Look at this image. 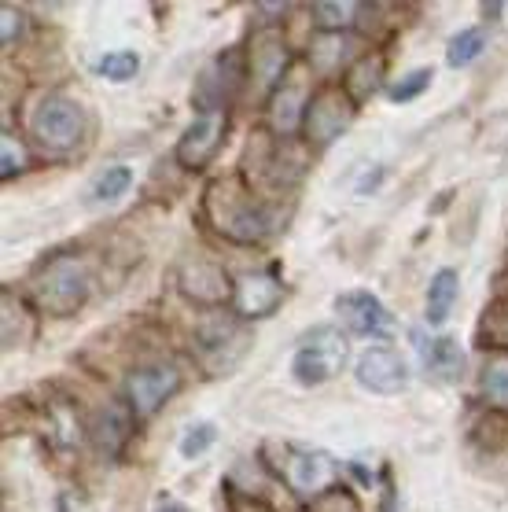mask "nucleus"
<instances>
[{
	"mask_svg": "<svg viewBox=\"0 0 508 512\" xmlns=\"http://www.w3.org/2000/svg\"><path fill=\"white\" fill-rule=\"evenodd\" d=\"M207 214L210 225L225 240H236V244H254V240H262L269 233V210L236 181H218L210 188Z\"/></svg>",
	"mask_w": 508,
	"mask_h": 512,
	"instance_id": "nucleus-1",
	"label": "nucleus"
},
{
	"mask_svg": "<svg viewBox=\"0 0 508 512\" xmlns=\"http://www.w3.org/2000/svg\"><path fill=\"white\" fill-rule=\"evenodd\" d=\"M93 295V269L89 258L70 251V255L48 258L34 277V299L48 314H74L85 299Z\"/></svg>",
	"mask_w": 508,
	"mask_h": 512,
	"instance_id": "nucleus-2",
	"label": "nucleus"
},
{
	"mask_svg": "<svg viewBox=\"0 0 508 512\" xmlns=\"http://www.w3.org/2000/svg\"><path fill=\"white\" fill-rule=\"evenodd\" d=\"M347 365V339L332 332V328H313L310 336L302 339L291 361V373L302 387H317L324 380L339 376V369Z\"/></svg>",
	"mask_w": 508,
	"mask_h": 512,
	"instance_id": "nucleus-3",
	"label": "nucleus"
},
{
	"mask_svg": "<svg viewBox=\"0 0 508 512\" xmlns=\"http://www.w3.org/2000/svg\"><path fill=\"white\" fill-rule=\"evenodd\" d=\"M34 137L48 152H70L85 137V111L78 100L63 93L41 100V107L34 111Z\"/></svg>",
	"mask_w": 508,
	"mask_h": 512,
	"instance_id": "nucleus-4",
	"label": "nucleus"
},
{
	"mask_svg": "<svg viewBox=\"0 0 508 512\" xmlns=\"http://www.w3.org/2000/svg\"><path fill=\"white\" fill-rule=\"evenodd\" d=\"M177 384H181V373L174 365H144L126 376V402L140 420L155 417L166 406V398L177 391Z\"/></svg>",
	"mask_w": 508,
	"mask_h": 512,
	"instance_id": "nucleus-5",
	"label": "nucleus"
},
{
	"mask_svg": "<svg viewBox=\"0 0 508 512\" xmlns=\"http://www.w3.org/2000/svg\"><path fill=\"white\" fill-rule=\"evenodd\" d=\"M358 384L372 395H398L409 384L402 354L391 347H369L358 361Z\"/></svg>",
	"mask_w": 508,
	"mask_h": 512,
	"instance_id": "nucleus-6",
	"label": "nucleus"
},
{
	"mask_svg": "<svg viewBox=\"0 0 508 512\" xmlns=\"http://www.w3.org/2000/svg\"><path fill=\"white\" fill-rule=\"evenodd\" d=\"M335 314L343 317V325H347L350 332H358V336L383 339V336H391V328H394V317L387 314V306H383L372 291H347V295H339Z\"/></svg>",
	"mask_w": 508,
	"mask_h": 512,
	"instance_id": "nucleus-7",
	"label": "nucleus"
},
{
	"mask_svg": "<svg viewBox=\"0 0 508 512\" xmlns=\"http://www.w3.org/2000/svg\"><path fill=\"white\" fill-rule=\"evenodd\" d=\"M302 122H306V133H310L313 144H332V140H339L350 129L354 107H350L347 96L332 89V93L313 96Z\"/></svg>",
	"mask_w": 508,
	"mask_h": 512,
	"instance_id": "nucleus-8",
	"label": "nucleus"
},
{
	"mask_svg": "<svg viewBox=\"0 0 508 512\" xmlns=\"http://www.w3.org/2000/svg\"><path fill=\"white\" fill-rule=\"evenodd\" d=\"M221 137H225V115L221 111H207L199 115L192 126L185 129V137L177 144V159L188 166V170H199L207 166V159L218 152Z\"/></svg>",
	"mask_w": 508,
	"mask_h": 512,
	"instance_id": "nucleus-9",
	"label": "nucleus"
},
{
	"mask_svg": "<svg viewBox=\"0 0 508 512\" xmlns=\"http://www.w3.org/2000/svg\"><path fill=\"white\" fill-rule=\"evenodd\" d=\"M284 479L288 487L302 498H313L335 483V465L332 457L321 454V450H302V454H291L288 465H284Z\"/></svg>",
	"mask_w": 508,
	"mask_h": 512,
	"instance_id": "nucleus-10",
	"label": "nucleus"
},
{
	"mask_svg": "<svg viewBox=\"0 0 508 512\" xmlns=\"http://www.w3.org/2000/svg\"><path fill=\"white\" fill-rule=\"evenodd\" d=\"M232 299H236V310L243 317H266L280 306L284 288L273 273H243L232 288Z\"/></svg>",
	"mask_w": 508,
	"mask_h": 512,
	"instance_id": "nucleus-11",
	"label": "nucleus"
},
{
	"mask_svg": "<svg viewBox=\"0 0 508 512\" xmlns=\"http://www.w3.org/2000/svg\"><path fill=\"white\" fill-rule=\"evenodd\" d=\"M181 291H185L192 303H203V306L225 303L232 295L229 280H225L221 266H214V262H188L181 269Z\"/></svg>",
	"mask_w": 508,
	"mask_h": 512,
	"instance_id": "nucleus-12",
	"label": "nucleus"
},
{
	"mask_svg": "<svg viewBox=\"0 0 508 512\" xmlns=\"http://www.w3.org/2000/svg\"><path fill=\"white\" fill-rule=\"evenodd\" d=\"M247 67L254 70V78L262 85L280 82V74L288 67V48L277 34H258L247 48Z\"/></svg>",
	"mask_w": 508,
	"mask_h": 512,
	"instance_id": "nucleus-13",
	"label": "nucleus"
},
{
	"mask_svg": "<svg viewBox=\"0 0 508 512\" xmlns=\"http://www.w3.org/2000/svg\"><path fill=\"white\" fill-rule=\"evenodd\" d=\"M416 347L424 350V361H428V369L439 380H457L461 376L464 354H461V343L453 336H435V339L416 336Z\"/></svg>",
	"mask_w": 508,
	"mask_h": 512,
	"instance_id": "nucleus-14",
	"label": "nucleus"
},
{
	"mask_svg": "<svg viewBox=\"0 0 508 512\" xmlns=\"http://www.w3.org/2000/svg\"><path fill=\"white\" fill-rule=\"evenodd\" d=\"M306 118V100H302L299 85H280L273 93V104H269V126L277 133H291V129L302 126Z\"/></svg>",
	"mask_w": 508,
	"mask_h": 512,
	"instance_id": "nucleus-15",
	"label": "nucleus"
},
{
	"mask_svg": "<svg viewBox=\"0 0 508 512\" xmlns=\"http://www.w3.org/2000/svg\"><path fill=\"white\" fill-rule=\"evenodd\" d=\"M457 295H461V280H457V273H453V269H439L428 284V321L431 325H442V321L450 317Z\"/></svg>",
	"mask_w": 508,
	"mask_h": 512,
	"instance_id": "nucleus-16",
	"label": "nucleus"
},
{
	"mask_svg": "<svg viewBox=\"0 0 508 512\" xmlns=\"http://www.w3.org/2000/svg\"><path fill=\"white\" fill-rule=\"evenodd\" d=\"M383 78V56H365L361 63H354V70L347 74V93L354 100H369L376 93V85Z\"/></svg>",
	"mask_w": 508,
	"mask_h": 512,
	"instance_id": "nucleus-17",
	"label": "nucleus"
},
{
	"mask_svg": "<svg viewBox=\"0 0 508 512\" xmlns=\"http://www.w3.org/2000/svg\"><path fill=\"white\" fill-rule=\"evenodd\" d=\"M140 70L137 52H107L100 63H96V74L107 78V82H133Z\"/></svg>",
	"mask_w": 508,
	"mask_h": 512,
	"instance_id": "nucleus-18",
	"label": "nucleus"
},
{
	"mask_svg": "<svg viewBox=\"0 0 508 512\" xmlns=\"http://www.w3.org/2000/svg\"><path fill=\"white\" fill-rule=\"evenodd\" d=\"M354 15H358V4H354V0H321V4H313V19H317L324 30L350 26Z\"/></svg>",
	"mask_w": 508,
	"mask_h": 512,
	"instance_id": "nucleus-19",
	"label": "nucleus"
},
{
	"mask_svg": "<svg viewBox=\"0 0 508 512\" xmlns=\"http://www.w3.org/2000/svg\"><path fill=\"white\" fill-rule=\"evenodd\" d=\"M129 185H133V170H129V166H111V170L96 181L93 199H96V203H115V199L126 196Z\"/></svg>",
	"mask_w": 508,
	"mask_h": 512,
	"instance_id": "nucleus-20",
	"label": "nucleus"
},
{
	"mask_svg": "<svg viewBox=\"0 0 508 512\" xmlns=\"http://www.w3.org/2000/svg\"><path fill=\"white\" fill-rule=\"evenodd\" d=\"M483 395L490 406L508 409V358H497L486 365L483 373Z\"/></svg>",
	"mask_w": 508,
	"mask_h": 512,
	"instance_id": "nucleus-21",
	"label": "nucleus"
},
{
	"mask_svg": "<svg viewBox=\"0 0 508 512\" xmlns=\"http://www.w3.org/2000/svg\"><path fill=\"white\" fill-rule=\"evenodd\" d=\"M483 34L479 30H461V34L453 37L450 48H446V63L450 67H464V63H472L479 52H483Z\"/></svg>",
	"mask_w": 508,
	"mask_h": 512,
	"instance_id": "nucleus-22",
	"label": "nucleus"
},
{
	"mask_svg": "<svg viewBox=\"0 0 508 512\" xmlns=\"http://www.w3.org/2000/svg\"><path fill=\"white\" fill-rule=\"evenodd\" d=\"M343 52H347V37H317L310 48V59H313V67L317 70H332L339 67V59H343Z\"/></svg>",
	"mask_w": 508,
	"mask_h": 512,
	"instance_id": "nucleus-23",
	"label": "nucleus"
},
{
	"mask_svg": "<svg viewBox=\"0 0 508 512\" xmlns=\"http://www.w3.org/2000/svg\"><path fill=\"white\" fill-rule=\"evenodd\" d=\"M428 85H431V70L420 67V70H413V74H405L402 82H394L391 89H387V96H391L394 104H409V100L424 93Z\"/></svg>",
	"mask_w": 508,
	"mask_h": 512,
	"instance_id": "nucleus-24",
	"label": "nucleus"
},
{
	"mask_svg": "<svg viewBox=\"0 0 508 512\" xmlns=\"http://www.w3.org/2000/svg\"><path fill=\"white\" fill-rule=\"evenodd\" d=\"M214 439H218V428L214 424H196V428L185 431V439H181V454L188 457V461H196V457H203L214 446Z\"/></svg>",
	"mask_w": 508,
	"mask_h": 512,
	"instance_id": "nucleus-25",
	"label": "nucleus"
},
{
	"mask_svg": "<svg viewBox=\"0 0 508 512\" xmlns=\"http://www.w3.org/2000/svg\"><path fill=\"white\" fill-rule=\"evenodd\" d=\"M23 163H26V155H23V148H19V140H15L12 133H4V137H0V177H4V181L15 177L23 170Z\"/></svg>",
	"mask_w": 508,
	"mask_h": 512,
	"instance_id": "nucleus-26",
	"label": "nucleus"
},
{
	"mask_svg": "<svg viewBox=\"0 0 508 512\" xmlns=\"http://www.w3.org/2000/svg\"><path fill=\"white\" fill-rule=\"evenodd\" d=\"M483 336L490 343H508V303H497L490 314L483 317Z\"/></svg>",
	"mask_w": 508,
	"mask_h": 512,
	"instance_id": "nucleus-27",
	"label": "nucleus"
},
{
	"mask_svg": "<svg viewBox=\"0 0 508 512\" xmlns=\"http://www.w3.org/2000/svg\"><path fill=\"white\" fill-rule=\"evenodd\" d=\"M313 512H358V505H354V498H350L347 490H332V494H324L313 505Z\"/></svg>",
	"mask_w": 508,
	"mask_h": 512,
	"instance_id": "nucleus-28",
	"label": "nucleus"
},
{
	"mask_svg": "<svg viewBox=\"0 0 508 512\" xmlns=\"http://www.w3.org/2000/svg\"><path fill=\"white\" fill-rule=\"evenodd\" d=\"M19 30H23V12L12 8V4H4V15H0V41L12 45L15 37H19Z\"/></svg>",
	"mask_w": 508,
	"mask_h": 512,
	"instance_id": "nucleus-29",
	"label": "nucleus"
},
{
	"mask_svg": "<svg viewBox=\"0 0 508 512\" xmlns=\"http://www.w3.org/2000/svg\"><path fill=\"white\" fill-rule=\"evenodd\" d=\"M159 512H188V509H181V505H162Z\"/></svg>",
	"mask_w": 508,
	"mask_h": 512,
	"instance_id": "nucleus-30",
	"label": "nucleus"
}]
</instances>
